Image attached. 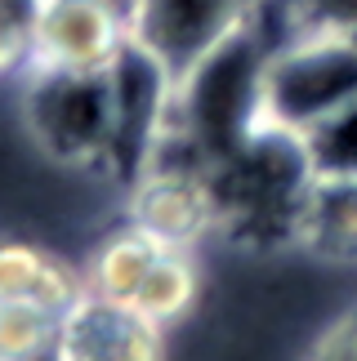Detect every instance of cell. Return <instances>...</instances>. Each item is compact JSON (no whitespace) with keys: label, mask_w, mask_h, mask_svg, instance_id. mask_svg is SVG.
I'll return each mask as SVG.
<instances>
[{"label":"cell","mask_w":357,"mask_h":361,"mask_svg":"<svg viewBox=\"0 0 357 361\" xmlns=\"http://www.w3.org/2000/svg\"><path fill=\"white\" fill-rule=\"evenodd\" d=\"M272 40L264 18L246 23L224 45L197 59L183 76H174V107L161 152L188 157L201 170H214L264 130V67ZM157 152V157H161Z\"/></svg>","instance_id":"6da1fadb"},{"label":"cell","mask_w":357,"mask_h":361,"mask_svg":"<svg viewBox=\"0 0 357 361\" xmlns=\"http://www.w3.org/2000/svg\"><path fill=\"white\" fill-rule=\"evenodd\" d=\"M357 99V36L291 27L268 49L264 121L304 134Z\"/></svg>","instance_id":"7a4b0ae2"},{"label":"cell","mask_w":357,"mask_h":361,"mask_svg":"<svg viewBox=\"0 0 357 361\" xmlns=\"http://www.w3.org/2000/svg\"><path fill=\"white\" fill-rule=\"evenodd\" d=\"M54 361H166V326L126 303L80 295L59 317Z\"/></svg>","instance_id":"ba28073f"},{"label":"cell","mask_w":357,"mask_h":361,"mask_svg":"<svg viewBox=\"0 0 357 361\" xmlns=\"http://www.w3.org/2000/svg\"><path fill=\"white\" fill-rule=\"evenodd\" d=\"M161 245L157 237H147L143 228H121L112 232L99 250H94V259H90V268H85V295L94 299H107V303H134V295H139V286H143V276L147 268L157 263L161 255Z\"/></svg>","instance_id":"8fae6325"},{"label":"cell","mask_w":357,"mask_h":361,"mask_svg":"<svg viewBox=\"0 0 357 361\" xmlns=\"http://www.w3.org/2000/svg\"><path fill=\"white\" fill-rule=\"evenodd\" d=\"M295 241L326 259H357V178H313Z\"/></svg>","instance_id":"30bf717a"},{"label":"cell","mask_w":357,"mask_h":361,"mask_svg":"<svg viewBox=\"0 0 357 361\" xmlns=\"http://www.w3.org/2000/svg\"><path fill=\"white\" fill-rule=\"evenodd\" d=\"M85 295V276H76L59 255L32 241H0V303H32L49 317H63Z\"/></svg>","instance_id":"9c48e42d"},{"label":"cell","mask_w":357,"mask_h":361,"mask_svg":"<svg viewBox=\"0 0 357 361\" xmlns=\"http://www.w3.org/2000/svg\"><path fill=\"white\" fill-rule=\"evenodd\" d=\"M291 27L357 36V0H291Z\"/></svg>","instance_id":"2e32d148"},{"label":"cell","mask_w":357,"mask_h":361,"mask_svg":"<svg viewBox=\"0 0 357 361\" xmlns=\"http://www.w3.org/2000/svg\"><path fill=\"white\" fill-rule=\"evenodd\" d=\"M130 40L116 0H36L27 72H107Z\"/></svg>","instance_id":"5b68a950"},{"label":"cell","mask_w":357,"mask_h":361,"mask_svg":"<svg viewBox=\"0 0 357 361\" xmlns=\"http://www.w3.org/2000/svg\"><path fill=\"white\" fill-rule=\"evenodd\" d=\"M59 317L32 303H0V361H54Z\"/></svg>","instance_id":"5bb4252c"},{"label":"cell","mask_w":357,"mask_h":361,"mask_svg":"<svg viewBox=\"0 0 357 361\" xmlns=\"http://www.w3.org/2000/svg\"><path fill=\"white\" fill-rule=\"evenodd\" d=\"M27 125L49 157L67 165H103L112 147L107 72H32Z\"/></svg>","instance_id":"277c9868"},{"label":"cell","mask_w":357,"mask_h":361,"mask_svg":"<svg viewBox=\"0 0 357 361\" xmlns=\"http://www.w3.org/2000/svg\"><path fill=\"white\" fill-rule=\"evenodd\" d=\"M130 224L143 228L161 245L192 250L219 224V197L210 170L188 157H161L130 183Z\"/></svg>","instance_id":"8992f818"},{"label":"cell","mask_w":357,"mask_h":361,"mask_svg":"<svg viewBox=\"0 0 357 361\" xmlns=\"http://www.w3.org/2000/svg\"><path fill=\"white\" fill-rule=\"evenodd\" d=\"M313 178H357V99L299 134Z\"/></svg>","instance_id":"4fadbf2b"},{"label":"cell","mask_w":357,"mask_h":361,"mask_svg":"<svg viewBox=\"0 0 357 361\" xmlns=\"http://www.w3.org/2000/svg\"><path fill=\"white\" fill-rule=\"evenodd\" d=\"M107 85H112V147H107L103 170H112L130 188L166 143L174 107V72L130 32L126 49L107 67Z\"/></svg>","instance_id":"3957f363"},{"label":"cell","mask_w":357,"mask_h":361,"mask_svg":"<svg viewBox=\"0 0 357 361\" xmlns=\"http://www.w3.org/2000/svg\"><path fill=\"white\" fill-rule=\"evenodd\" d=\"M308 361H357V317H349L339 330H331L326 343Z\"/></svg>","instance_id":"e0dca14e"},{"label":"cell","mask_w":357,"mask_h":361,"mask_svg":"<svg viewBox=\"0 0 357 361\" xmlns=\"http://www.w3.org/2000/svg\"><path fill=\"white\" fill-rule=\"evenodd\" d=\"M197 295H201V272H197V263H192V255L166 245L157 255V263L147 268V276H143V286H139V295H134L130 308L143 312L147 322H157V326H174V322H183L192 312Z\"/></svg>","instance_id":"7c38bea8"},{"label":"cell","mask_w":357,"mask_h":361,"mask_svg":"<svg viewBox=\"0 0 357 361\" xmlns=\"http://www.w3.org/2000/svg\"><path fill=\"white\" fill-rule=\"evenodd\" d=\"M259 18V0H134L130 32L174 76Z\"/></svg>","instance_id":"52a82bcc"},{"label":"cell","mask_w":357,"mask_h":361,"mask_svg":"<svg viewBox=\"0 0 357 361\" xmlns=\"http://www.w3.org/2000/svg\"><path fill=\"white\" fill-rule=\"evenodd\" d=\"M32 23H36V0H0V76L27 67Z\"/></svg>","instance_id":"9a60e30c"}]
</instances>
